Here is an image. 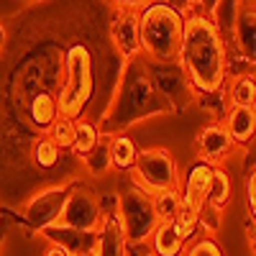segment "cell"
Returning a JSON list of instances; mask_svg holds the SVG:
<instances>
[{
  "mask_svg": "<svg viewBox=\"0 0 256 256\" xmlns=\"http://www.w3.org/2000/svg\"><path fill=\"white\" fill-rule=\"evenodd\" d=\"M134 184L138 190H144L146 195H159V192H172L180 190V177L182 169L177 164V159L172 156V152L164 146H148V148H138L136 164L131 169Z\"/></svg>",
  "mask_w": 256,
  "mask_h": 256,
  "instance_id": "obj_5",
  "label": "cell"
},
{
  "mask_svg": "<svg viewBox=\"0 0 256 256\" xmlns=\"http://www.w3.org/2000/svg\"><path fill=\"white\" fill-rule=\"evenodd\" d=\"M198 148H200V162L210 166H220L223 159H228L236 152V144L230 141L226 126L220 120H210L198 134Z\"/></svg>",
  "mask_w": 256,
  "mask_h": 256,
  "instance_id": "obj_13",
  "label": "cell"
},
{
  "mask_svg": "<svg viewBox=\"0 0 256 256\" xmlns=\"http://www.w3.org/2000/svg\"><path fill=\"white\" fill-rule=\"evenodd\" d=\"M28 159H31L34 166H38V169H44V172H49V169H54V166L62 164L64 154H62L59 148L49 141V136H44V138L34 141V146L28 148Z\"/></svg>",
  "mask_w": 256,
  "mask_h": 256,
  "instance_id": "obj_23",
  "label": "cell"
},
{
  "mask_svg": "<svg viewBox=\"0 0 256 256\" xmlns=\"http://www.w3.org/2000/svg\"><path fill=\"white\" fill-rule=\"evenodd\" d=\"M116 210L123 223V233L128 246H146L152 233L159 226V218L154 212L152 195H146L136 184H128L116 195Z\"/></svg>",
  "mask_w": 256,
  "mask_h": 256,
  "instance_id": "obj_6",
  "label": "cell"
},
{
  "mask_svg": "<svg viewBox=\"0 0 256 256\" xmlns=\"http://www.w3.org/2000/svg\"><path fill=\"white\" fill-rule=\"evenodd\" d=\"M154 202V212L159 223H172L177 218V212L182 210V200H180V190H172V192H159V195L152 198Z\"/></svg>",
  "mask_w": 256,
  "mask_h": 256,
  "instance_id": "obj_24",
  "label": "cell"
},
{
  "mask_svg": "<svg viewBox=\"0 0 256 256\" xmlns=\"http://www.w3.org/2000/svg\"><path fill=\"white\" fill-rule=\"evenodd\" d=\"M241 56L244 67L254 70V54H256V8L254 3H238L236 24H233L230 41L226 44V54Z\"/></svg>",
  "mask_w": 256,
  "mask_h": 256,
  "instance_id": "obj_11",
  "label": "cell"
},
{
  "mask_svg": "<svg viewBox=\"0 0 256 256\" xmlns=\"http://www.w3.org/2000/svg\"><path fill=\"white\" fill-rule=\"evenodd\" d=\"M223 126L236 146H246L256 134V108H230L223 118Z\"/></svg>",
  "mask_w": 256,
  "mask_h": 256,
  "instance_id": "obj_16",
  "label": "cell"
},
{
  "mask_svg": "<svg viewBox=\"0 0 256 256\" xmlns=\"http://www.w3.org/2000/svg\"><path fill=\"white\" fill-rule=\"evenodd\" d=\"M146 3H113L110 6V26L108 41L123 62L141 56V34H138V13Z\"/></svg>",
  "mask_w": 256,
  "mask_h": 256,
  "instance_id": "obj_7",
  "label": "cell"
},
{
  "mask_svg": "<svg viewBox=\"0 0 256 256\" xmlns=\"http://www.w3.org/2000/svg\"><path fill=\"white\" fill-rule=\"evenodd\" d=\"M172 223H174V228L180 230V236H182L187 244L198 238L200 228H198V216H195V212H190V210H184V208H182Z\"/></svg>",
  "mask_w": 256,
  "mask_h": 256,
  "instance_id": "obj_27",
  "label": "cell"
},
{
  "mask_svg": "<svg viewBox=\"0 0 256 256\" xmlns=\"http://www.w3.org/2000/svg\"><path fill=\"white\" fill-rule=\"evenodd\" d=\"M3 46H6V26L0 24V49H3Z\"/></svg>",
  "mask_w": 256,
  "mask_h": 256,
  "instance_id": "obj_32",
  "label": "cell"
},
{
  "mask_svg": "<svg viewBox=\"0 0 256 256\" xmlns=\"http://www.w3.org/2000/svg\"><path fill=\"white\" fill-rule=\"evenodd\" d=\"M246 202H248V212L254 218V212H256V177H254V169L246 177Z\"/></svg>",
  "mask_w": 256,
  "mask_h": 256,
  "instance_id": "obj_29",
  "label": "cell"
},
{
  "mask_svg": "<svg viewBox=\"0 0 256 256\" xmlns=\"http://www.w3.org/2000/svg\"><path fill=\"white\" fill-rule=\"evenodd\" d=\"M128 256H152V251H148L146 246H131V251H128Z\"/></svg>",
  "mask_w": 256,
  "mask_h": 256,
  "instance_id": "obj_31",
  "label": "cell"
},
{
  "mask_svg": "<svg viewBox=\"0 0 256 256\" xmlns=\"http://www.w3.org/2000/svg\"><path fill=\"white\" fill-rule=\"evenodd\" d=\"M226 98L230 108H254L256 102V80L254 72L238 74L233 80H226Z\"/></svg>",
  "mask_w": 256,
  "mask_h": 256,
  "instance_id": "obj_18",
  "label": "cell"
},
{
  "mask_svg": "<svg viewBox=\"0 0 256 256\" xmlns=\"http://www.w3.org/2000/svg\"><path fill=\"white\" fill-rule=\"evenodd\" d=\"M38 236L46 238V244H54V246L64 248L70 256H82V254H92L95 251L98 233H82V230H72V228L52 226L46 230H41Z\"/></svg>",
  "mask_w": 256,
  "mask_h": 256,
  "instance_id": "obj_15",
  "label": "cell"
},
{
  "mask_svg": "<svg viewBox=\"0 0 256 256\" xmlns=\"http://www.w3.org/2000/svg\"><path fill=\"white\" fill-rule=\"evenodd\" d=\"M82 164L88 166V172L92 177H102V174H108L113 164H110V138L108 136H100V141L95 144L92 152H88L82 156Z\"/></svg>",
  "mask_w": 256,
  "mask_h": 256,
  "instance_id": "obj_22",
  "label": "cell"
},
{
  "mask_svg": "<svg viewBox=\"0 0 256 256\" xmlns=\"http://www.w3.org/2000/svg\"><path fill=\"white\" fill-rule=\"evenodd\" d=\"M138 34L141 56L146 62H177L184 34V13L174 3H146L138 13Z\"/></svg>",
  "mask_w": 256,
  "mask_h": 256,
  "instance_id": "obj_4",
  "label": "cell"
},
{
  "mask_svg": "<svg viewBox=\"0 0 256 256\" xmlns=\"http://www.w3.org/2000/svg\"><path fill=\"white\" fill-rule=\"evenodd\" d=\"M128 251H131V246H128V241H126V233H123V223L118 218V210L116 208L105 210L102 223L98 228L92 256H128Z\"/></svg>",
  "mask_w": 256,
  "mask_h": 256,
  "instance_id": "obj_14",
  "label": "cell"
},
{
  "mask_svg": "<svg viewBox=\"0 0 256 256\" xmlns=\"http://www.w3.org/2000/svg\"><path fill=\"white\" fill-rule=\"evenodd\" d=\"M210 174H212V166L205 162H195L187 166V172L180 177V200L182 208L190 212H198L208 205V187H210Z\"/></svg>",
  "mask_w": 256,
  "mask_h": 256,
  "instance_id": "obj_12",
  "label": "cell"
},
{
  "mask_svg": "<svg viewBox=\"0 0 256 256\" xmlns=\"http://www.w3.org/2000/svg\"><path fill=\"white\" fill-rule=\"evenodd\" d=\"M177 64L190 80L198 95H210L220 90L228 80V54L226 41L205 13L192 10L184 16V34Z\"/></svg>",
  "mask_w": 256,
  "mask_h": 256,
  "instance_id": "obj_1",
  "label": "cell"
},
{
  "mask_svg": "<svg viewBox=\"0 0 256 256\" xmlns=\"http://www.w3.org/2000/svg\"><path fill=\"white\" fill-rule=\"evenodd\" d=\"M146 70H148V77H152L156 92L169 102V108L174 113L187 110L195 102V90H192L190 80L184 77V72L177 62H166V64L146 62Z\"/></svg>",
  "mask_w": 256,
  "mask_h": 256,
  "instance_id": "obj_9",
  "label": "cell"
},
{
  "mask_svg": "<svg viewBox=\"0 0 256 256\" xmlns=\"http://www.w3.org/2000/svg\"><path fill=\"white\" fill-rule=\"evenodd\" d=\"M110 138V164L118 172H131L134 164H136V156H138V146L136 141L128 136V134H116V136H108Z\"/></svg>",
  "mask_w": 256,
  "mask_h": 256,
  "instance_id": "obj_19",
  "label": "cell"
},
{
  "mask_svg": "<svg viewBox=\"0 0 256 256\" xmlns=\"http://www.w3.org/2000/svg\"><path fill=\"white\" fill-rule=\"evenodd\" d=\"M82 256H92V254H82Z\"/></svg>",
  "mask_w": 256,
  "mask_h": 256,
  "instance_id": "obj_33",
  "label": "cell"
},
{
  "mask_svg": "<svg viewBox=\"0 0 256 256\" xmlns=\"http://www.w3.org/2000/svg\"><path fill=\"white\" fill-rule=\"evenodd\" d=\"M146 246L152 251V256H182L187 248V241L180 236L174 223H159Z\"/></svg>",
  "mask_w": 256,
  "mask_h": 256,
  "instance_id": "obj_17",
  "label": "cell"
},
{
  "mask_svg": "<svg viewBox=\"0 0 256 256\" xmlns=\"http://www.w3.org/2000/svg\"><path fill=\"white\" fill-rule=\"evenodd\" d=\"M41 256H70V254L64 251V248H59V246H54V244H46V246H44V254H41Z\"/></svg>",
  "mask_w": 256,
  "mask_h": 256,
  "instance_id": "obj_30",
  "label": "cell"
},
{
  "mask_svg": "<svg viewBox=\"0 0 256 256\" xmlns=\"http://www.w3.org/2000/svg\"><path fill=\"white\" fill-rule=\"evenodd\" d=\"M98 92V59L92 46L77 44L67 46L62 54V74L56 84V110L59 118L80 120L88 118V108Z\"/></svg>",
  "mask_w": 256,
  "mask_h": 256,
  "instance_id": "obj_3",
  "label": "cell"
},
{
  "mask_svg": "<svg viewBox=\"0 0 256 256\" xmlns=\"http://www.w3.org/2000/svg\"><path fill=\"white\" fill-rule=\"evenodd\" d=\"M102 216H105L102 202L95 195V190L88 187V184H72L56 226L82 230V233H98V228L102 223Z\"/></svg>",
  "mask_w": 256,
  "mask_h": 256,
  "instance_id": "obj_8",
  "label": "cell"
},
{
  "mask_svg": "<svg viewBox=\"0 0 256 256\" xmlns=\"http://www.w3.org/2000/svg\"><path fill=\"white\" fill-rule=\"evenodd\" d=\"M230 198H233V180H230V174L226 172L223 166H212L210 187H208V205L218 208V210H226Z\"/></svg>",
  "mask_w": 256,
  "mask_h": 256,
  "instance_id": "obj_20",
  "label": "cell"
},
{
  "mask_svg": "<svg viewBox=\"0 0 256 256\" xmlns=\"http://www.w3.org/2000/svg\"><path fill=\"white\" fill-rule=\"evenodd\" d=\"M166 113H174V110L156 92L146 70V59L136 56L131 62H123L116 92L108 102V113L100 116L98 128H100V136H116V134H126L131 126L146 118H156Z\"/></svg>",
  "mask_w": 256,
  "mask_h": 256,
  "instance_id": "obj_2",
  "label": "cell"
},
{
  "mask_svg": "<svg viewBox=\"0 0 256 256\" xmlns=\"http://www.w3.org/2000/svg\"><path fill=\"white\" fill-rule=\"evenodd\" d=\"M182 256H223V248L212 236H198L195 241L187 244Z\"/></svg>",
  "mask_w": 256,
  "mask_h": 256,
  "instance_id": "obj_26",
  "label": "cell"
},
{
  "mask_svg": "<svg viewBox=\"0 0 256 256\" xmlns=\"http://www.w3.org/2000/svg\"><path fill=\"white\" fill-rule=\"evenodd\" d=\"M220 218H223V210L205 205V208L198 212V228L205 230V236H212V233L220 228Z\"/></svg>",
  "mask_w": 256,
  "mask_h": 256,
  "instance_id": "obj_28",
  "label": "cell"
},
{
  "mask_svg": "<svg viewBox=\"0 0 256 256\" xmlns=\"http://www.w3.org/2000/svg\"><path fill=\"white\" fill-rule=\"evenodd\" d=\"M49 141L59 148L62 154H72V141H74V120L56 118V123L49 128Z\"/></svg>",
  "mask_w": 256,
  "mask_h": 256,
  "instance_id": "obj_25",
  "label": "cell"
},
{
  "mask_svg": "<svg viewBox=\"0 0 256 256\" xmlns=\"http://www.w3.org/2000/svg\"><path fill=\"white\" fill-rule=\"evenodd\" d=\"M70 190H72V184H54V187H46V190H36L31 195V200H26L24 210H20L24 223L34 233H41V230L56 226V220L62 216V208L67 202Z\"/></svg>",
  "mask_w": 256,
  "mask_h": 256,
  "instance_id": "obj_10",
  "label": "cell"
},
{
  "mask_svg": "<svg viewBox=\"0 0 256 256\" xmlns=\"http://www.w3.org/2000/svg\"><path fill=\"white\" fill-rule=\"evenodd\" d=\"M100 141V128L92 118H80L74 120V141H72V154L82 159L88 152H92L95 144Z\"/></svg>",
  "mask_w": 256,
  "mask_h": 256,
  "instance_id": "obj_21",
  "label": "cell"
}]
</instances>
